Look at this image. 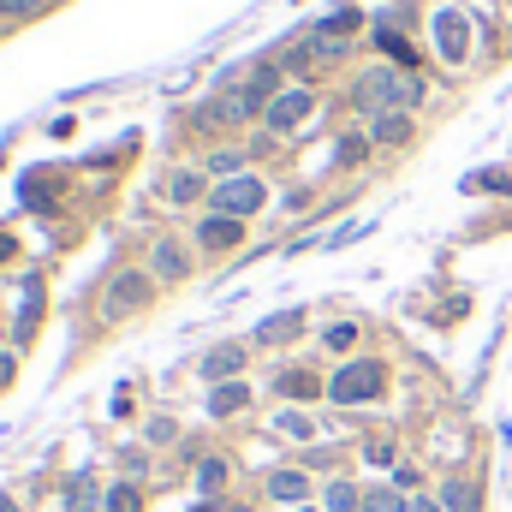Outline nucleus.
I'll return each mask as SVG.
<instances>
[{"label": "nucleus", "instance_id": "1", "mask_svg": "<svg viewBox=\"0 0 512 512\" xmlns=\"http://www.w3.org/2000/svg\"><path fill=\"white\" fill-rule=\"evenodd\" d=\"M417 102H423V78L405 72V66H370V72L352 84V108L370 114V120H376V114H393V108L411 114Z\"/></svg>", "mask_w": 512, "mask_h": 512}, {"label": "nucleus", "instance_id": "2", "mask_svg": "<svg viewBox=\"0 0 512 512\" xmlns=\"http://www.w3.org/2000/svg\"><path fill=\"white\" fill-rule=\"evenodd\" d=\"M382 387H387V370L376 358H358V364H340L328 376V399L334 405H370V399H382Z\"/></svg>", "mask_w": 512, "mask_h": 512}, {"label": "nucleus", "instance_id": "3", "mask_svg": "<svg viewBox=\"0 0 512 512\" xmlns=\"http://www.w3.org/2000/svg\"><path fill=\"white\" fill-rule=\"evenodd\" d=\"M268 203V185L256 179V173H239V179H221L215 191H209V215H233V221H245Z\"/></svg>", "mask_w": 512, "mask_h": 512}, {"label": "nucleus", "instance_id": "4", "mask_svg": "<svg viewBox=\"0 0 512 512\" xmlns=\"http://www.w3.org/2000/svg\"><path fill=\"white\" fill-rule=\"evenodd\" d=\"M149 298H155V274L126 268V274H114V280H108V292H102V316H108V322H126V316H137Z\"/></svg>", "mask_w": 512, "mask_h": 512}, {"label": "nucleus", "instance_id": "5", "mask_svg": "<svg viewBox=\"0 0 512 512\" xmlns=\"http://www.w3.org/2000/svg\"><path fill=\"white\" fill-rule=\"evenodd\" d=\"M310 114H316V96H310V90H280V96L268 102L262 126H268V137H286V131H298V126H304Z\"/></svg>", "mask_w": 512, "mask_h": 512}, {"label": "nucleus", "instance_id": "6", "mask_svg": "<svg viewBox=\"0 0 512 512\" xmlns=\"http://www.w3.org/2000/svg\"><path fill=\"white\" fill-rule=\"evenodd\" d=\"M435 48H441L447 66H459V60L471 54V24H465L459 6H441V12H435Z\"/></svg>", "mask_w": 512, "mask_h": 512}, {"label": "nucleus", "instance_id": "7", "mask_svg": "<svg viewBox=\"0 0 512 512\" xmlns=\"http://www.w3.org/2000/svg\"><path fill=\"white\" fill-rule=\"evenodd\" d=\"M149 274H155L161 286H179V280L191 274V251H185L179 239H155V251H149Z\"/></svg>", "mask_w": 512, "mask_h": 512}, {"label": "nucleus", "instance_id": "8", "mask_svg": "<svg viewBox=\"0 0 512 512\" xmlns=\"http://www.w3.org/2000/svg\"><path fill=\"white\" fill-rule=\"evenodd\" d=\"M197 120H203V126H245V120H256V114H251V102H245L239 90H227V96H209V102L197 108Z\"/></svg>", "mask_w": 512, "mask_h": 512}, {"label": "nucleus", "instance_id": "9", "mask_svg": "<svg viewBox=\"0 0 512 512\" xmlns=\"http://www.w3.org/2000/svg\"><path fill=\"white\" fill-rule=\"evenodd\" d=\"M239 239H245V221H233V215H203V227H197V245L215 251V256L233 251Z\"/></svg>", "mask_w": 512, "mask_h": 512}, {"label": "nucleus", "instance_id": "10", "mask_svg": "<svg viewBox=\"0 0 512 512\" xmlns=\"http://www.w3.org/2000/svg\"><path fill=\"white\" fill-rule=\"evenodd\" d=\"M239 96L251 102V114H268V102L280 96V66H274V60H262L251 78H245V90H239Z\"/></svg>", "mask_w": 512, "mask_h": 512}, {"label": "nucleus", "instance_id": "11", "mask_svg": "<svg viewBox=\"0 0 512 512\" xmlns=\"http://www.w3.org/2000/svg\"><path fill=\"white\" fill-rule=\"evenodd\" d=\"M292 334H304V310H280V316L256 322V346H286Z\"/></svg>", "mask_w": 512, "mask_h": 512}, {"label": "nucleus", "instance_id": "12", "mask_svg": "<svg viewBox=\"0 0 512 512\" xmlns=\"http://www.w3.org/2000/svg\"><path fill=\"white\" fill-rule=\"evenodd\" d=\"M239 370H245V346H215L203 358V382H233Z\"/></svg>", "mask_w": 512, "mask_h": 512}, {"label": "nucleus", "instance_id": "13", "mask_svg": "<svg viewBox=\"0 0 512 512\" xmlns=\"http://www.w3.org/2000/svg\"><path fill=\"white\" fill-rule=\"evenodd\" d=\"M251 405V382H215L209 387V417H233Z\"/></svg>", "mask_w": 512, "mask_h": 512}, {"label": "nucleus", "instance_id": "14", "mask_svg": "<svg viewBox=\"0 0 512 512\" xmlns=\"http://www.w3.org/2000/svg\"><path fill=\"white\" fill-rule=\"evenodd\" d=\"M370 143H382V149H399V143H411V114H376L370 120Z\"/></svg>", "mask_w": 512, "mask_h": 512}, {"label": "nucleus", "instance_id": "15", "mask_svg": "<svg viewBox=\"0 0 512 512\" xmlns=\"http://www.w3.org/2000/svg\"><path fill=\"white\" fill-rule=\"evenodd\" d=\"M96 507H108L102 483H96V477H72V483H66V512H96Z\"/></svg>", "mask_w": 512, "mask_h": 512}, {"label": "nucleus", "instance_id": "16", "mask_svg": "<svg viewBox=\"0 0 512 512\" xmlns=\"http://www.w3.org/2000/svg\"><path fill=\"white\" fill-rule=\"evenodd\" d=\"M477 507H483V495H477L471 477H453V483L441 489V512H477Z\"/></svg>", "mask_w": 512, "mask_h": 512}, {"label": "nucleus", "instance_id": "17", "mask_svg": "<svg viewBox=\"0 0 512 512\" xmlns=\"http://www.w3.org/2000/svg\"><path fill=\"white\" fill-rule=\"evenodd\" d=\"M268 495H274V501H292V507H304L310 483H304L298 471H274V477H268Z\"/></svg>", "mask_w": 512, "mask_h": 512}, {"label": "nucleus", "instance_id": "18", "mask_svg": "<svg viewBox=\"0 0 512 512\" xmlns=\"http://www.w3.org/2000/svg\"><path fill=\"white\" fill-rule=\"evenodd\" d=\"M376 48H382L387 60H399V66H405V72H411V66H417V54H411V42H405V36H399V30H393V24H382V30H376Z\"/></svg>", "mask_w": 512, "mask_h": 512}, {"label": "nucleus", "instance_id": "19", "mask_svg": "<svg viewBox=\"0 0 512 512\" xmlns=\"http://www.w3.org/2000/svg\"><path fill=\"white\" fill-rule=\"evenodd\" d=\"M352 30H358V6H334V12L316 24V36H334V42H346Z\"/></svg>", "mask_w": 512, "mask_h": 512}, {"label": "nucleus", "instance_id": "20", "mask_svg": "<svg viewBox=\"0 0 512 512\" xmlns=\"http://www.w3.org/2000/svg\"><path fill=\"white\" fill-rule=\"evenodd\" d=\"M274 429H280L286 441H310V435H316V417H310V411H280Z\"/></svg>", "mask_w": 512, "mask_h": 512}, {"label": "nucleus", "instance_id": "21", "mask_svg": "<svg viewBox=\"0 0 512 512\" xmlns=\"http://www.w3.org/2000/svg\"><path fill=\"white\" fill-rule=\"evenodd\" d=\"M280 393H292V399H316V393H328V382H316L310 370H286V376H280Z\"/></svg>", "mask_w": 512, "mask_h": 512}, {"label": "nucleus", "instance_id": "22", "mask_svg": "<svg viewBox=\"0 0 512 512\" xmlns=\"http://www.w3.org/2000/svg\"><path fill=\"white\" fill-rule=\"evenodd\" d=\"M203 197V173H173L167 179V203H197Z\"/></svg>", "mask_w": 512, "mask_h": 512}, {"label": "nucleus", "instance_id": "23", "mask_svg": "<svg viewBox=\"0 0 512 512\" xmlns=\"http://www.w3.org/2000/svg\"><path fill=\"white\" fill-rule=\"evenodd\" d=\"M197 489L203 495H221L227 489V459H197Z\"/></svg>", "mask_w": 512, "mask_h": 512}, {"label": "nucleus", "instance_id": "24", "mask_svg": "<svg viewBox=\"0 0 512 512\" xmlns=\"http://www.w3.org/2000/svg\"><path fill=\"white\" fill-rule=\"evenodd\" d=\"M358 512H411V507H405L399 489H364V507Z\"/></svg>", "mask_w": 512, "mask_h": 512}, {"label": "nucleus", "instance_id": "25", "mask_svg": "<svg viewBox=\"0 0 512 512\" xmlns=\"http://www.w3.org/2000/svg\"><path fill=\"white\" fill-rule=\"evenodd\" d=\"M328 512H358L364 507V495L352 489V483H328V501H322Z\"/></svg>", "mask_w": 512, "mask_h": 512}, {"label": "nucleus", "instance_id": "26", "mask_svg": "<svg viewBox=\"0 0 512 512\" xmlns=\"http://www.w3.org/2000/svg\"><path fill=\"white\" fill-rule=\"evenodd\" d=\"M364 155H370V131H346L340 137V167H358Z\"/></svg>", "mask_w": 512, "mask_h": 512}, {"label": "nucleus", "instance_id": "27", "mask_svg": "<svg viewBox=\"0 0 512 512\" xmlns=\"http://www.w3.org/2000/svg\"><path fill=\"white\" fill-rule=\"evenodd\" d=\"M36 316H42V280H24V322H18V334H30Z\"/></svg>", "mask_w": 512, "mask_h": 512}, {"label": "nucleus", "instance_id": "28", "mask_svg": "<svg viewBox=\"0 0 512 512\" xmlns=\"http://www.w3.org/2000/svg\"><path fill=\"white\" fill-rule=\"evenodd\" d=\"M108 512H143V495L131 483H120V489H108Z\"/></svg>", "mask_w": 512, "mask_h": 512}, {"label": "nucleus", "instance_id": "29", "mask_svg": "<svg viewBox=\"0 0 512 512\" xmlns=\"http://www.w3.org/2000/svg\"><path fill=\"white\" fill-rule=\"evenodd\" d=\"M48 0H0V24H12V18H36Z\"/></svg>", "mask_w": 512, "mask_h": 512}, {"label": "nucleus", "instance_id": "30", "mask_svg": "<svg viewBox=\"0 0 512 512\" xmlns=\"http://www.w3.org/2000/svg\"><path fill=\"white\" fill-rule=\"evenodd\" d=\"M322 340H328L334 352H352V340H358V322H334V328H328Z\"/></svg>", "mask_w": 512, "mask_h": 512}, {"label": "nucleus", "instance_id": "31", "mask_svg": "<svg viewBox=\"0 0 512 512\" xmlns=\"http://www.w3.org/2000/svg\"><path fill=\"white\" fill-rule=\"evenodd\" d=\"M364 453H370V459H376V465H393V441H370V447H364Z\"/></svg>", "mask_w": 512, "mask_h": 512}, {"label": "nucleus", "instance_id": "32", "mask_svg": "<svg viewBox=\"0 0 512 512\" xmlns=\"http://www.w3.org/2000/svg\"><path fill=\"white\" fill-rule=\"evenodd\" d=\"M12 370H18V358H12V352H0V387L12 382Z\"/></svg>", "mask_w": 512, "mask_h": 512}, {"label": "nucleus", "instance_id": "33", "mask_svg": "<svg viewBox=\"0 0 512 512\" xmlns=\"http://www.w3.org/2000/svg\"><path fill=\"white\" fill-rule=\"evenodd\" d=\"M0 512H18V501H12V495H0Z\"/></svg>", "mask_w": 512, "mask_h": 512}, {"label": "nucleus", "instance_id": "34", "mask_svg": "<svg viewBox=\"0 0 512 512\" xmlns=\"http://www.w3.org/2000/svg\"><path fill=\"white\" fill-rule=\"evenodd\" d=\"M411 512H441V507H435V501H417V507H411Z\"/></svg>", "mask_w": 512, "mask_h": 512}, {"label": "nucleus", "instance_id": "35", "mask_svg": "<svg viewBox=\"0 0 512 512\" xmlns=\"http://www.w3.org/2000/svg\"><path fill=\"white\" fill-rule=\"evenodd\" d=\"M197 512H215V501H209V507H197Z\"/></svg>", "mask_w": 512, "mask_h": 512}, {"label": "nucleus", "instance_id": "36", "mask_svg": "<svg viewBox=\"0 0 512 512\" xmlns=\"http://www.w3.org/2000/svg\"><path fill=\"white\" fill-rule=\"evenodd\" d=\"M298 512H316V507H310V501H304V507H298Z\"/></svg>", "mask_w": 512, "mask_h": 512}]
</instances>
